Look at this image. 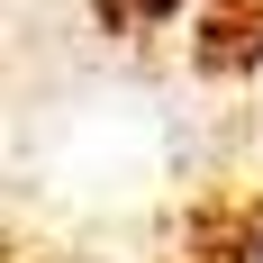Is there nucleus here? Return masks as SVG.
Masks as SVG:
<instances>
[{"mask_svg": "<svg viewBox=\"0 0 263 263\" xmlns=\"http://www.w3.org/2000/svg\"><path fill=\"white\" fill-rule=\"evenodd\" d=\"M236 263H263V218H254V236L236 245Z\"/></svg>", "mask_w": 263, "mask_h": 263, "instance_id": "1", "label": "nucleus"}]
</instances>
